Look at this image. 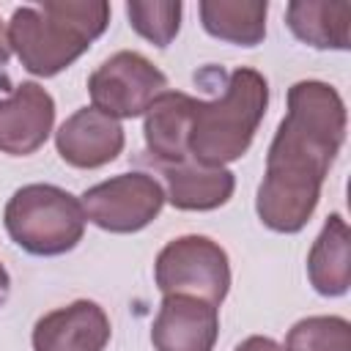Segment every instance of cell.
Here are the masks:
<instances>
[{
    "mask_svg": "<svg viewBox=\"0 0 351 351\" xmlns=\"http://www.w3.org/2000/svg\"><path fill=\"white\" fill-rule=\"evenodd\" d=\"M156 288L167 293H186L222 304L230 288V266L225 250L208 236H181L173 239L156 255Z\"/></svg>",
    "mask_w": 351,
    "mask_h": 351,
    "instance_id": "5b68a950",
    "label": "cell"
},
{
    "mask_svg": "<svg viewBox=\"0 0 351 351\" xmlns=\"http://www.w3.org/2000/svg\"><path fill=\"white\" fill-rule=\"evenodd\" d=\"M233 351H285L280 343H274L271 337H261V335H252L247 340H241Z\"/></svg>",
    "mask_w": 351,
    "mask_h": 351,
    "instance_id": "d6986e66",
    "label": "cell"
},
{
    "mask_svg": "<svg viewBox=\"0 0 351 351\" xmlns=\"http://www.w3.org/2000/svg\"><path fill=\"white\" fill-rule=\"evenodd\" d=\"M307 277L321 296H343L351 285V230L340 214L324 222L310 255Z\"/></svg>",
    "mask_w": 351,
    "mask_h": 351,
    "instance_id": "5bb4252c",
    "label": "cell"
},
{
    "mask_svg": "<svg viewBox=\"0 0 351 351\" xmlns=\"http://www.w3.org/2000/svg\"><path fill=\"white\" fill-rule=\"evenodd\" d=\"M8 55H11V44H8V30L3 27V22H0V66L8 60Z\"/></svg>",
    "mask_w": 351,
    "mask_h": 351,
    "instance_id": "ffe728a7",
    "label": "cell"
},
{
    "mask_svg": "<svg viewBox=\"0 0 351 351\" xmlns=\"http://www.w3.org/2000/svg\"><path fill=\"white\" fill-rule=\"evenodd\" d=\"M266 0H203L200 22L214 38L255 47L266 36Z\"/></svg>",
    "mask_w": 351,
    "mask_h": 351,
    "instance_id": "2e32d148",
    "label": "cell"
},
{
    "mask_svg": "<svg viewBox=\"0 0 351 351\" xmlns=\"http://www.w3.org/2000/svg\"><path fill=\"white\" fill-rule=\"evenodd\" d=\"M107 343L110 318L88 299L58 307L33 326V351H104Z\"/></svg>",
    "mask_w": 351,
    "mask_h": 351,
    "instance_id": "30bf717a",
    "label": "cell"
},
{
    "mask_svg": "<svg viewBox=\"0 0 351 351\" xmlns=\"http://www.w3.org/2000/svg\"><path fill=\"white\" fill-rule=\"evenodd\" d=\"M219 335V313L211 302L167 293L151 329L156 351H214Z\"/></svg>",
    "mask_w": 351,
    "mask_h": 351,
    "instance_id": "ba28073f",
    "label": "cell"
},
{
    "mask_svg": "<svg viewBox=\"0 0 351 351\" xmlns=\"http://www.w3.org/2000/svg\"><path fill=\"white\" fill-rule=\"evenodd\" d=\"M80 203L96 228L110 233H134L159 217L165 189L145 173H121L85 189Z\"/></svg>",
    "mask_w": 351,
    "mask_h": 351,
    "instance_id": "52a82bcc",
    "label": "cell"
},
{
    "mask_svg": "<svg viewBox=\"0 0 351 351\" xmlns=\"http://www.w3.org/2000/svg\"><path fill=\"white\" fill-rule=\"evenodd\" d=\"M346 140V104L318 80L288 90V112L269 145L255 211L277 233H299L313 217L324 178Z\"/></svg>",
    "mask_w": 351,
    "mask_h": 351,
    "instance_id": "6da1fadb",
    "label": "cell"
},
{
    "mask_svg": "<svg viewBox=\"0 0 351 351\" xmlns=\"http://www.w3.org/2000/svg\"><path fill=\"white\" fill-rule=\"evenodd\" d=\"M126 16L129 25L151 44L156 47H167L181 25V3L178 0H132L126 3Z\"/></svg>",
    "mask_w": 351,
    "mask_h": 351,
    "instance_id": "ac0fdd59",
    "label": "cell"
},
{
    "mask_svg": "<svg viewBox=\"0 0 351 351\" xmlns=\"http://www.w3.org/2000/svg\"><path fill=\"white\" fill-rule=\"evenodd\" d=\"M269 104V82L255 69H236L222 96L192 101L186 154L206 167H222L247 154Z\"/></svg>",
    "mask_w": 351,
    "mask_h": 351,
    "instance_id": "3957f363",
    "label": "cell"
},
{
    "mask_svg": "<svg viewBox=\"0 0 351 351\" xmlns=\"http://www.w3.org/2000/svg\"><path fill=\"white\" fill-rule=\"evenodd\" d=\"M55 145L66 165L93 170L112 162L123 151V129L115 118L99 112L96 107H82L60 123Z\"/></svg>",
    "mask_w": 351,
    "mask_h": 351,
    "instance_id": "8fae6325",
    "label": "cell"
},
{
    "mask_svg": "<svg viewBox=\"0 0 351 351\" xmlns=\"http://www.w3.org/2000/svg\"><path fill=\"white\" fill-rule=\"evenodd\" d=\"M291 33L315 49H348L351 47V5L293 0L285 8Z\"/></svg>",
    "mask_w": 351,
    "mask_h": 351,
    "instance_id": "9a60e30c",
    "label": "cell"
},
{
    "mask_svg": "<svg viewBox=\"0 0 351 351\" xmlns=\"http://www.w3.org/2000/svg\"><path fill=\"white\" fill-rule=\"evenodd\" d=\"M110 22L104 0H44L11 14L8 44L36 77H55L96 41Z\"/></svg>",
    "mask_w": 351,
    "mask_h": 351,
    "instance_id": "7a4b0ae2",
    "label": "cell"
},
{
    "mask_svg": "<svg viewBox=\"0 0 351 351\" xmlns=\"http://www.w3.org/2000/svg\"><path fill=\"white\" fill-rule=\"evenodd\" d=\"M285 351H351V324L340 315H313L293 324Z\"/></svg>",
    "mask_w": 351,
    "mask_h": 351,
    "instance_id": "e0dca14e",
    "label": "cell"
},
{
    "mask_svg": "<svg viewBox=\"0 0 351 351\" xmlns=\"http://www.w3.org/2000/svg\"><path fill=\"white\" fill-rule=\"evenodd\" d=\"M55 123V101L38 82H19L0 99V151L27 156L38 151Z\"/></svg>",
    "mask_w": 351,
    "mask_h": 351,
    "instance_id": "9c48e42d",
    "label": "cell"
},
{
    "mask_svg": "<svg viewBox=\"0 0 351 351\" xmlns=\"http://www.w3.org/2000/svg\"><path fill=\"white\" fill-rule=\"evenodd\" d=\"M165 88L167 77L140 52H115L88 77L93 107L115 121L148 112Z\"/></svg>",
    "mask_w": 351,
    "mask_h": 351,
    "instance_id": "8992f818",
    "label": "cell"
},
{
    "mask_svg": "<svg viewBox=\"0 0 351 351\" xmlns=\"http://www.w3.org/2000/svg\"><path fill=\"white\" fill-rule=\"evenodd\" d=\"M8 291H11V280H8V271H5L3 263H0V304L8 299Z\"/></svg>",
    "mask_w": 351,
    "mask_h": 351,
    "instance_id": "44dd1931",
    "label": "cell"
},
{
    "mask_svg": "<svg viewBox=\"0 0 351 351\" xmlns=\"http://www.w3.org/2000/svg\"><path fill=\"white\" fill-rule=\"evenodd\" d=\"M82 203L52 184H27L5 203V230L14 244L30 255H63L85 233Z\"/></svg>",
    "mask_w": 351,
    "mask_h": 351,
    "instance_id": "277c9868",
    "label": "cell"
},
{
    "mask_svg": "<svg viewBox=\"0 0 351 351\" xmlns=\"http://www.w3.org/2000/svg\"><path fill=\"white\" fill-rule=\"evenodd\" d=\"M159 176L165 178L167 195L176 208L181 211H211L230 200L236 178L225 167H206L192 159H184L178 165H154Z\"/></svg>",
    "mask_w": 351,
    "mask_h": 351,
    "instance_id": "7c38bea8",
    "label": "cell"
},
{
    "mask_svg": "<svg viewBox=\"0 0 351 351\" xmlns=\"http://www.w3.org/2000/svg\"><path fill=\"white\" fill-rule=\"evenodd\" d=\"M192 96L178 90H165L145 112V151L154 165H178L189 159L186 129L192 112Z\"/></svg>",
    "mask_w": 351,
    "mask_h": 351,
    "instance_id": "4fadbf2b",
    "label": "cell"
}]
</instances>
